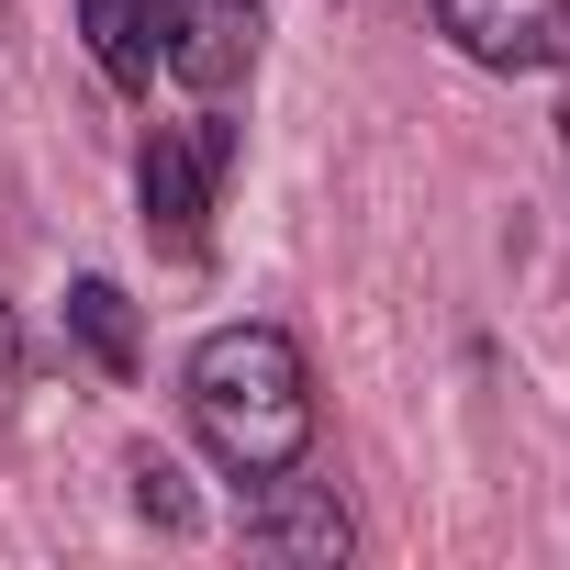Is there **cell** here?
Returning <instances> with one entry per match:
<instances>
[{"mask_svg":"<svg viewBox=\"0 0 570 570\" xmlns=\"http://www.w3.org/2000/svg\"><path fill=\"white\" fill-rule=\"evenodd\" d=\"M179 403H190V436L235 481H279L314 448V370L279 325H213L179 370Z\"/></svg>","mask_w":570,"mask_h":570,"instance_id":"1","label":"cell"},{"mask_svg":"<svg viewBox=\"0 0 570 570\" xmlns=\"http://www.w3.org/2000/svg\"><path fill=\"white\" fill-rule=\"evenodd\" d=\"M224 157H235V124H213V112H190V124H157V135H146L135 190H146V235H157L168 257H202V246H213Z\"/></svg>","mask_w":570,"mask_h":570,"instance_id":"2","label":"cell"},{"mask_svg":"<svg viewBox=\"0 0 570 570\" xmlns=\"http://www.w3.org/2000/svg\"><path fill=\"white\" fill-rule=\"evenodd\" d=\"M425 12L470 68H503V79L570 68V0H425Z\"/></svg>","mask_w":570,"mask_h":570,"instance_id":"3","label":"cell"},{"mask_svg":"<svg viewBox=\"0 0 570 570\" xmlns=\"http://www.w3.org/2000/svg\"><path fill=\"white\" fill-rule=\"evenodd\" d=\"M157 57L190 90H235L257 68V0H168L157 12Z\"/></svg>","mask_w":570,"mask_h":570,"instance_id":"4","label":"cell"},{"mask_svg":"<svg viewBox=\"0 0 570 570\" xmlns=\"http://www.w3.org/2000/svg\"><path fill=\"white\" fill-rule=\"evenodd\" d=\"M246 537L279 548V559H347V503H336V492H303L292 470H279V481H257Z\"/></svg>","mask_w":570,"mask_h":570,"instance_id":"5","label":"cell"},{"mask_svg":"<svg viewBox=\"0 0 570 570\" xmlns=\"http://www.w3.org/2000/svg\"><path fill=\"white\" fill-rule=\"evenodd\" d=\"M157 12H168V0H79V35H90V57H101L112 90L157 79Z\"/></svg>","mask_w":570,"mask_h":570,"instance_id":"6","label":"cell"},{"mask_svg":"<svg viewBox=\"0 0 570 570\" xmlns=\"http://www.w3.org/2000/svg\"><path fill=\"white\" fill-rule=\"evenodd\" d=\"M68 336H79V347H90L112 381L135 370V303L112 292V279H79V292H68Z\"/></svg>","mask_w":570,"mask_h":570,"instance_id":"7","label":"cell"},{"mask_svg":"<svg viewBox=\"0 0 570 570\" xmlns=\"http://www.w3.org/2000/svg\"><path fill=\"white\" fill-rule=\"evenodd\" d=\"M135 514H146V525H168V537L190 525V492H179V470H168V459H135Z\"/></svg>","mask_w":570,"mask_h":570,"instance_id":"8","label":"cell"},{"mask_svg":"<svg viewBox=\"0 0 570 570\" xmlns=\"http://www.w3.org/2000/svg\"><path fill=\"white\" fill-rule=\"evenodd\" d=\"M12 392H23V325H12V303H0V414H12Z\"/></svg>","mask_w":570,"mask_h":570,"instance_id":"9","label":"cell"}]
</instances>
